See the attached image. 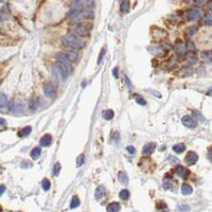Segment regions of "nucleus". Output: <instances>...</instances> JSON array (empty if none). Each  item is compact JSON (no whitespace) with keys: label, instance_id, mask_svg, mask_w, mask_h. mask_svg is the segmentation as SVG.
<instances>
[{"label":"nucleus","instance_id":"obj_1","mask_svg":"<svg viewBox=\"0 0 212 212\" xmlns=\"http://www.w3.org/2000/svg\"><path fill=\"white\" fill-rule=\"evenodd\" d=\"M62 41L65 46L69 47L71 49H82L85 46V43L80 37L71 34L64 35L62 37Z\"/></svg>","mask_w":212,"mask_h":212},{"label":"nucleus","instance_id":"obj_2","mask_svg":"<svg viewBox=\"0 0 212 212\" xmlns=\"http://www.w3.org/2000/svg\"><path fill=\"white\" fill-rule=\"evenodd\" d=\"M55 57H56L58 62V67H60L61 70L63 71V73L67 77V75L72 71V66H71L72 62L69 60L66 54H63V53H56Z\"/></svg>","mask_w":212,"mask_h":212},{"label":"nucleus","instance_id":"obj_3","mask_svg":"<svg viewBox=\"0 0 212 212\" xmlns=\"http://www.w3.org/2000/svg\"><path fill=\"white\" fill-rule=\"evenodd\" d=\"M197 160H199V156L195 152H189L185 158V161L188 166H193V164L196 163Z\"/></svg>","mask_w":212,"mask_h":212},{"label":"nucleus","instance_id":"obj_4","mask_svg":"<svg viewBox=\"0 0 212 212\" xmlns=\"http://www.w3.org/2000/svg\"><path fill=\"white\" fill-rule=\"evenodd\" d=\"M93 4V0H75V9H83V8H90Z\"/></svg>","mask_w":212,"mask_h":212},{"label":"nucleus","instance_id":"obj_5","mask_svg":"<svg viewBox=\"0 0 212 212\" xmlns=\"http://www.w3.org/2000/svg\"><path fill=\"white\" fill-rule=\"evenodd\" d=\"M181 122H183V124L188 128H195L196 127V122H195V119H192L190 116L183 117Z\"/></svg>","mask_w":212,"mask_h":212},{"label":"nucleus","instance_id":"obj_6","mask_svg":"<svg viewBox=\"0 0 212 212\" xmlns=\"http://www.w3.org/2000/svg\"><path fill=\"white\" fill-rule=\"evenodd\" d=\"M44 93L46 94V97L48 98H55V89L53 87L52 84H50V83H47V84H45L44 86Z\"/></svg>","mask_w":212,"mask_h":212},{"label":"nucleus","instance_id":"obj_7","mask_svg":"<svg viewBox=\"0 0 212 212\" xmlns=\"http://www.w3.org/2000/svg\"><path fill=\"white\" fill-rule=\"evenodd\" d=\"M155 147H156V144L154 142L146 144V146H143V149H142V154H143V156H150L155 151Z\"/></svg>","mask_w":212,"mask_h":212},{"label":"nucleus","instance_id":"obj_8","mask_svg":"<svg viewBox=\"0 0 212 212\" xmlns=\"http://www.w3.org/2000/svg\"><path fill=\"white\" fill-rule=\"evenodd\" d=\"M200 16H202V12H200L199 9H191V10H189L188 18L190 19V20H196V19L200 18Z\"/></svg>","mask_w":212,"mask_h":212},{"label":"nucleus","instance_id":"obj_9","mask_svg":"<svg viewBox=\"0 0 212 212\" xmlns=\"http://www.w3.org/2000/svg\"><path fill=\"white\" fill-rule=\"evenodd\" d=\"M175 173H176L178 176H180V177H183V178L188 177V175L190 174V172H189L188 169H186L185 167H181V166L177 167V168L175 169Z\"/></svg>","mask_w":212,"mask_h":212},{"label":"nucleus","instance_id":"obj_10","mask_svg":"<svg viewBox=\"0 0 212 212\" xmlns=\"http://www.w3.org/2000/svg\"><path fill=\"white\" fill-rule=\"evenodd\" d=\"M52 141V138H51V135H49V134H46L45 136H43L40 139V146H48L50 143H51Z\"/></svg>","mask_w":212,"mask_h":212},{"label":"nucleus","instance_id":"obj_11","mask_svg":"<svg viewBox=\"0 0 212 212\" xmlns=\"http://www.w3.org/2000/svg\"><path fill=\"white\" fill-rule=\"evenodd\" d=\"M181 192H183V195H190L192 194V192H193V189H192V187L190 185H188V183H183V187H181Z\"/></svg>","mask_w":212,"mask_h":212},{"label":"nucleus","instance_id":"obj_12","mask_svg":"<svg viewBox=\"0 0 212 212\" xmlns=\"http://www.w3.org/2000/svg\"><path fill=\"white\" fill-rule=\"evenodd\" d=\"M120 209H121V206H120L119 203H111L107 206V211L116 212V211H119Z\"/></svg>","mask_w":212,"mask_h":212},{"label":"nucleus","instance_id":"obj_13","mask_svg":"<svg viewBox=\"0 0 212 212\" xmlns=\"http://www.w3.org/2000/svg\"><path fill=\"white\" fill-rule=\"evenodd\" d=\"M120 10L123 13H127L130 11V1L128 0H123L121 4H120Z\"/></svg>","mask_w":212,"mask_h":212},{"label":"nucleus","instance_id":"obj_14","mask_svg":"<svg viewBox=\"0 0 212 212\" xmlns=\"http://www.w3.org/2000/svg\"><path fill=\"white\" fill-rule=\"evenodd\" d=\"M104 192H105L104 187H102V186L98 187L97 190H96V194H94V196H96V199L99 200L100 199H101L103 195H104Z\"/></svg>","mask_w":212,"mask_h":212},{"label":"nucleus","instance_id":"obj_15","mask_svg":"<svg viewBox=\"0 0 212 212\" xmlns=\"http://www.w3.org/2000/svg\"><path fill=\"white\" fill-rule=\"evenodd\" d=\"M118 177H119L120 181H121L123 185H127V183H128V176H127V174L125 172H120L119 175H118Z\"/></svg>","mask_w":212,"mask_h":212},{"label":"nucleus","instance_id":"obj_16","mask_svg":"<svg viewBox=\"0 0 212 212\" xmlns=\"http://www.w3.org/2000/svg\"><path fill=\"white\" fill-rule=\"evenodd\" d=\"M185 150H186V146H183V143H177V144H175V146H173V151H174L175 153H177V154L183 153Z\"/></svg>","mask_w":212,"mask_h":212},{"label":"nucleus","instance_id":"obj_17","mask_svg":"<svg viewBox=\"0 0 212 212\" xmlns=\"http://www.w3.org/2000/svg\"><path fill=\"white\" fill-rule=\"evenodd\" d=\"M75 32H77V34L79 36H84V35L88 34L89 29H86V27H79L77 30H75Z\"/></svg>","mask_w":212,"mask_h":212},{"label":"nucleus","instance_id":"obj_18","mask_svg":"<svg viewBox=\"0 0 212 212\" xmlns=\"http://www.w3.org/2000/svg\"><path fill=\"white\" fill-rule=\"evenodd\" d=\"M114 116H115V114H114V111L111 109L105 110L104 113H103V118L105 120H111L114 118Z\"/></svg>","mask_w":212,"mask_h":212},{"label":"nucleus","instance_id":"obj_19","mask_svg":"<svg viewBox=\"0 0 212 212\" xmlns=\"http://www.w3.org/2000/svg\"><path fill=\"white\" fill-rule=\"evenodd\" d=\"M40 154H41V151L40 147H35V149H33V151L31 152V157L33 159H37L40 156Z\"/></svg>","mask_w":212,"mask_h":212},{"label":"nucleus","instance_id":"obj_20","mask_svg":"<svg viewBox=\"0 0 212 212\" xmlns=\"http://www.w3.org/2000/svg\"><path fill=\"white\" fill-rule=\"evenodd\" d=\"M119 196H120V199H121L126 200V199H128V197H130V192H128V191L126 190V189H123V190L120 191Z\"/></svg>","mask_w":212,"mask_h":212},{"label":"nucleus","instance_id":"obj_21","mask_svg":"<svg viewBox=\"0 0 212 212\" xmlns=\"http://www.w3.org/2000/svg\"><path fill=\"white\" fill-rule=\"evenodd\" d=\"M185 51H186L185 45H183V43L177 44V46H176V52L178 53V54H179V55L183 54V53H185Z\"/></svg>","mask_w":212,"mask_h":212},{"label":"nucleus","instance_id":"obj_22","mask_svg":"<svg viewBox=\"0 0 212 212\" xmlns=\"http://www.w3.org/2000/svg\"><path fill=\"white\" fill-rule=\"evenodd\" d=\"M80 206V199L77 196H73V199L71 200V204H70V207L71 208H75V207H79Z\"/></svg>","mask_w":212,"mask_h":212},{"label":"nucleus","instance_id":"obj_23","mask_svg":"<svg viewBox=\"0 0 212 212\" xmlns=\"http://www.w3.org/2000/svg\"><path fill=\"white\" fill-rule=\"evenodd\" d=\"M66 55L67 56H68V58L69 60L71 61V62H75V61H77V53L75 52H73V51H69V52H67L66 53Z\"/></svg>","mask_w":212,"mask_h":212},{"label":"nucleus","instance_id":"obj_24","mask_svg":"<svg viewBox=\"0 0 212 212\" xmlns=\"http://www.w3.org/2000/svg\"><path fill=\"white\" fill-rule=\"evenodd\" d=\"M41 186H43L44 190L47 191V190H49V189H50V187H51V183H50V181L48 179H46V178H45V179L41 181Z\"/></svg>","mask_w":212,"mask_h":212},{"label":"nucleus","instance_id":"obj_25","mask_svg":"<svg viewBox=\"0 0 212 212\" xmlns=\"http://www.w3.org/2000/svg\"><path fill=\"white\" fill-rule=\"evenodd\" d=\"M31 130H32L31 126H26L21 130V133H19V136H28L31 133Z\"/></svg>","mask_w":212,"mask_h":212},{"label":"nucleus","instance_id":"obj_26","mask_svg":"<svg viewBox=\"0 0 212 212\" xmlns=\"http://www.w3.org/2000/svg\"><path fill=\"white\" fill-rule=\"evenodd\" d=\"M135 99H136V102H137L138 104H140V105H146V100H144L142 97L139 96V94H135Z\"/></svg>","mask_w":212,"mask_h":212},{"label":"nucleus","instance_id":"obj_27","mask_svg":"<svg viewBox=\"0 0 212 212\" xmlns=\"http://www.w3.org/2000/svg\"><path fill=\"white\" fill-rule=\"evenodd\" d=\"M204 22L206 24H212V15L211 14H206L204 17Z\"/></svg>","mask_w":212,"mask_h":212},{"label":"nucleus","instance_id":"obj_28","mask_svg":"<svg viewBox=\"0 0 212 212\" xmlns=\"http://www.w3.org/2000/svg\"><path fill=\"white\" fill-rule=\"evenodd\" d=\"M84 160H85V156L84 155H80L79 157L77 159V167H81L83 166V163H84Z\"/></svg>","mask_w":212,"mask_h":212},{"label":"nucleus","instance_id":"obj_29","mask_svg":"<svg viewBox=\"0 0 212 212\" xmlns=\"http://www.w3.org/2000/svg\"><path fill=\"white\" fill-rule=\"evenodd\" d=\"M5 104H8V98L4 93H1V109H3Z\"/></svg>","mask_w":212,"mask_h":212},{"label":"nucleus","instance_id":"obj_30","mask_svg":"<svg viewBox=\"0 0 212 212\" xmlns=\"http://www.w3.org/2000/svg\"><path fill=\"white\" fill-rule=\"evenodd\" d=\"M193 115H194L195 118H196V119H199V121H202V122L205 121V118H204V117H203L202 115H200V114H199V111L194 110V111H193Z\"/></svg>","mask_w":212,"mask_h":212},{"label":"nucleus","instance_id":"obj_31","mask_svg":"<svg viewBox=\"0 0 212 212\" xmlns=\"http://www.w3.org/2000/svg\"><path fill=\"white\" fill-rule=\"evenodd\" d=\"M60 171H61V164L60 163H55L54 166V175L55 176H57L58 174H60Z\"/></svg>","mask_w":212,"mask_h":212},{"label":"nucleus","instance_id":"obj_32","mask_svg":"<svg viewBox=\"0 0 212 212\" xmlns=\"http://www.w3.org/2000/svg\"><path fill=\"white\" fill-rule=\"evenodd\" d=\"M196 30H197V28L195 27V26H192L190 29L188 30V35L189 36H192V35H194V33L196 32Z\"/></svg>","mask_w":212,"mask_h":212},{"label":"nucleus","instance_id":"obj_33","mask_svg":"<svg viewBox=\"0 0 212 212\" xmlns=\"http://www.w3.org/2000/svg\"><path fill=\"white\" fill-rule=\"evenodd\" d=\"M104 54H105V49H102V51H101V53H100V55H99V58H98V64L101 63V61L103 60Z\"/></svg>","mask_w":212,"mask_h":212},{"label":"nucleus","instance_id":"obj_34","mask_svg":"<svg viewBox=\"0 0 212 212\" xmlns=\"http://www.w3.org/2000/svg\"><path fill=\"white\" fill-rule=\"evenodd\" d=\"M113 74H114V77H119V69H118V67H116V68L113 70Z\"/></svg>","mask_w":212,"mask_h":212},{"label":"nucleus","instance_id":"obj_35","mask_svg":"<svg viewBox=\"0 0 212 212\" xmlns=\"http://www.w3.org/2000/svg\"><path fill=\"white\" fill-rule=\"evenodd\" d=\"M127 151L130 153V154H135V152H136V150L134 146H127Z\"/></svg>","mask_w":212,"mask_h":212},{"label":"nucleus","instance_id":"obj_36","mask_svg":"<svg viewBox=\"0 0 212 212\" xmlns=\"http://www.w3.org/2000/svg\"><path fill=\"white\" fill-rule=\"evenodd\" d=\"M169 159L172 161V163H178V162H179V160H178V159L174 158V157H172V156H171V157H169Z\"/></svg>","mask_w":212,"mask_h":212},{"label":"nucleus","instance_id":"obj_37","mask_svg":"<svg viewBox=\"0 0 212 212\" xmlns=\"http://www.w3.org/2000/svg\"><path fill=\"white\" fill-rule=\"evenodd\" d=\"M163 47H164V48H166V49H170V47H171V45H170V41H168V40L164 41Z\"/></svg>","mask_w":212,"mask_h":212},{"label":"nucleus","instance_id":"obj_38","mask_svg":"<svg viewBox=\"0 0 212 212\" xmlns=\"http://www.w3.org/2000/svg\"><path fill=\"white\" fill-rule=\"evenodd\" d=\"M188 49L189 50H194L195 49V46L191 43V41H190V43H188Z\"/></svg>","mask_w":212,"mask_h":212},{"label":"nucleus","instance_id":"obj_39","mask_svg":"<svg viewBox=\"0 0 212 212\" xmlns=\"http://www.w3.org/2000/svg\"><path fill=\"white\" fill-rule=\"evenodd\" d=\"M206 1H207V0H195V2H196L197 4H199V5L204 4V3H205Z\"/></svg>","mask_w":212,"mask_h":212},{"label":"nucleus","instance_id":"obj_40","mask_svg":"<svg viewBox=\"0 0 212 212\" xmlns=\"http://www.w3.org/2000/svg\"><path fill=\"white\" fill-rule=\"evenodd\" d=\"M125 82L127 83L128 88H130V89H132V84H130V80H128V77H125Z\"/></svg>","mask_w":212,"mask_h":212},{"label":"nucleus","instance_id":"obj_41","mask_svg":"<svg viewBox=\"0 0 212 212\" xmlns=\"http://www.w3.org/2000/svg\"><path fill=\"white\" fill-rule=\"evenodd\" d=\"M209 159L212 161V147H210V150H209Z\"/></svg>","mask_w":212,"mask_h":212},{"label":"nucleus","instance_id":"obj_42","mask_svg":"<svg viewBox=\"0 0 212 212\" xmlns=\"http://www.w3.org/2000/svg\"><path fill=\"white\" fill-rule=\"evenodd\" d=\"M4 190H5V187H4L3 185H2V186H1V195H2V194H3V192H4Z\"/></svg>","mask_w":212,"mask_h":212},{"label":"nucleus","instance_id":"obj_43","mask_svg":"<svg viewBox=\"0 0 212 212\" xmlns=\"http://www.w3.org/2000/svg\"><path fill=\"white\" fill-rule=\"evenodd\" d=\"M208 94H209V96H211V97H212V88L210 89V90H209V93H208Z\"/></svg>","mask_w":212,"mask_h":212},{"label":"nucleus","instance_id":"obj_44","mask_svg":"<svg viewBox=\"0 0 212 212\" xmlns=\"http://www.w3.org/2000/svg\"><path fill=\"white\" fill-rule=\"evenodd\" d=\"M4 124V119H1V125Z\"/></svg>","mask_w":212,"mask_h":212},{"label":"nucleus","instance_id":"obj_45","mask_svg":"<svg viewBox=\"0 0 212 212\" xmlns=\"http://www.w3.org/2000/svg\"><path fill=\"white\" fill-rule=\"evenodd\" d=\"M209 8H210V10L212 11V1H211V3H210V5H209Z\"/></svg>","mask_w":212,"mask_h":212}]
</instances>
